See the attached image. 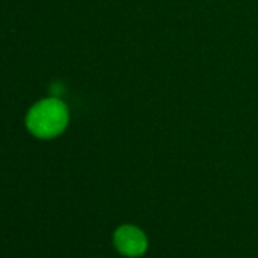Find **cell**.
I'll return each instance as SVG.
<instances>
[{"instance_id": "6da1fadb", "label": "cell", "mask_w": 258, "mask_h": 258, "mask_svg": "<svg viewBox=\"0 0 258 258\" xmlns=\"http://www.w3.org/2000/svg\"><path fill=\"white\" fill-rule=\"evenodd\" d=\"M69 108L59 97H47L37 102L26 115L28 131L37 139H55L67 127Z\"/></svg>"}, {"instance_id": "7a4b0ae2", "label": "cell", "mask_w": 258, "mask_h": 258, "mask_svg": "<svg viewBox=\"0 0 258 258\" xmlns=\"http://www.w3.org/2000/svg\"><path fill=\"white\" fill-rule=\"evenodd\" d=\"M114 244L117 250L127 256L137 258L148 250V237L146 234L134 225H121L114 232Z\"/></svg>"}]
</instances>
